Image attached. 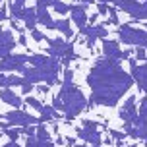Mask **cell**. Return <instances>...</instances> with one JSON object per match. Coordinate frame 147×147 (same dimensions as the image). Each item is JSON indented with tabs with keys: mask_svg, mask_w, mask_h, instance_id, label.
I'll return each mask as SVG.
<instances>
[{
	"mask_svg": "<svg viewBox=\"0 0 147 147\" xmlns=\"http://www.w3.org/2000/svg\"><path fill=\"white\" fill-rule=\"evenodd\" d=\"M85 83L91 89L87 109L91 107L114 109L120 103V99L134 87V78L120 66V60L101 56L95 60Z\"/></svg>",
	"mask_w": 147,
	"mask_h": 147,
	"instance_id": "cell-1",
	"label": "cell"
},
{
	"mask_svg": "<svg viewBox=\"0 0 147 147\" xmlns=\"http://www.w3.org/2000/svg\"><path fill=\"white\" fill-rule=\"evenodd\" d=\"M60 83H62V87L52 97V107L58 112H64L66 120H74V118H78L81 114V110L87 109V97L83 95V91L74 83L72 68L64 70V80Z\"/></svg>",
	"mask_w": 147,
	"mask_h": 147,
	"instance_id": "cell-2",
	"label": "cell"
},
{
	"mask_svg": "<svg viewBox=\"0 0 147 147\" xmlns=\"http://www.w3.org/2000/svg\"><path fill=\"white\" fill-rule=\"evenodd\" d=\"M27 64L29 66L22 72V78L31 85L45 83V85L52 87L60 81L62 62L58 58H52L49 54L37 52V54H27Z\"/></svg>",
	"mask_w": 147,
	"mask_h": 147,
	"instance_id": "cell-3",
	"label": "cell"
},
{
	"mask_svg": "<svg viewBox=\"0 0 147 147\" xmlns=\"http://www.w3.org/2000/svg\"><path fill=\"white\" fill-rule=\"evenodd\" d=\"M124 132L132 140H143L147 141V95L141 97L138 107V118L132 124H124Z\"/></svg>",
	"mask_w": 147,
	"mask_h": 147,
	"instance_id": "cell-4",
	"label": "cell"
},
{
	"mask_svg": "<svg viewBox=\"0 0 147 147\" xmlns=\"http://www.w3.org/2000/svg\"><path fill=\"white\" fill-rule=\"evenodd\" d=\"M116 35L120 39V43L130 45V47H140L143 51L147 49V29L134 27L130 23H120L116 27Z\"/></svg>",
	"mask_w": 147,
	"mask_h": 147,
	"instance_id": "cell-5",
	"label": "cell"
},
{
	"mask_svg": "<svg viewBox=\"0 0 147 147\" xmlns=\"http://www.w3.org/2000/svg\"><path fill=\"white\" fill-rule=\"evenodd\" d=\"M4 120H6L10 126H14V128H23V126H35V124H41V120L35 118L33 114L29 112H25L22 109H14L10 110V112H4L2 114Z\"/></svg>",
	"mask_w": 147,
	"mask_h": 147,
	"instance_id": "cell-6",
	"label": "cell"
},
{
	"mask_svg": "<svg viewBox=\"0 0 147 147\" xmlns=\"http://www.w3.org/2000/svg\"><path fill=\"white\" fill-rule=\"evenodd\" d=\"M114 6L120 10V12H124L128 14L132 20L136 22H141V20H147V0L145 2H132V0H120L116 2Z\"/></svg>",
	"mask_w": 147,
	"mask_h": 147,
	"instance_id": "cell-7",
	"label": "cell"
},
{
	"mask_svg": "<svg viewBox=\"0 0 147 147\" xmlns=\"http://www.w3.org/2000/svg\"><path fill=\"white\" fill-rule=\"evenodd\" d=\"M47 54L52 56V58H58V60H64L66 54L70 52V49H74V43L72 41H66V39H60V37H47Z\"/></svg>",
	"mask_w": 147,
	"mask_h": 147,
	"instance_id": "cell-8",
	"label": "cell"
},
{
	"mask_svg": "<svg viewBox=\"0 0 147 147\" xmlns=\"http://www.w3.org/2000/svg\"><path fill=\"white\" fill-rule=\"evenodd\" d=\"M128 60H130V76L134 78V83L138 85L140 93L147 95V58H145V64H138L134 56Z\"/></svg>",
	"mask_w": 147,
	"mask_h": 147,
	"instance_id": "cell-9",
	"label": "cell"
},
{
	"mask_svg": "<svg viewBox=\"0 0 147 147\" xmlns=\"http://www.w3.org/2000/svg\"><path fill=\"white\" fill-rule=\"evenodd\" d=\"M27 68V54H10L0 60V72H20Z\"/></svg>",
	"mask_w": 147,
	"mask_h": 147,
	"instance_id": "cell-10",
	"label": "cell"
},
{
	"mask_svg": "<svg viewBox=\"0 0 147 147\" xmlns=\"http://www.w3.org/2000/svg\"><path fill=\"white\" fill-rule=\"evenodd\" d=\"M103 56L107 58H114V60H124V58H132L130 51H122L118 41H110V39H103Z\"/></svg>",
	"mask_w": 147,
	"mask_h": 147,
	"instance_id": "cell-11",
	"label": "cell"
},
{
	"mask_svg": "<svg viewBox=\"0 0 147 147\" xmlns=\"http://www.w3.org/2000/svg\"><path fill=\"white\" fill-rule=\"evenodd\" d=\"M70 22H74V25L80 31H83L87 27L89 16H87V6L85 4H70Z\"/></svg>",
	"mask_w": 147,
	"mask_h": 147,
	"instance_id": "cell-12",
	"label": "cell"
},
{
	"mask_svg": "<svg viewBox=\"0 0 147 147\" xmlns=\"http://www.w3.org/2000/svg\"><path fill=\"white\" fill-rule=\"evenodd\" d=\"M80 35H85V47L87 49H93L97 39H107L109 29L105 25H89L83 31H80Z\"/></svg>",
	"mask_w": 147,
	"mask_h": 147,
	"instance_id": "cell-13",
	"label": "cell"
},
{
	"mask_svg": "<svg viewBox=\"0 0 147 147\" xmlns=\"http://www.w3.org/2000/svg\"><path fill=\"white\" fill-rule=\"evenodd\" d=\"M35 14H37V23L39 25H43L45 29H49V31H56V22L52 20L49 8L45 6L41 0L35 2Z\"/></svg>",
	"mask_w": 147,
	"mask_h": 147,
	"instance_id": "cell-14",
	"label": "cell"
},
{
	"mask_svg": "<svg viewBox=\"0 0 147 147\" xmlns=\"http://www.w3.org/2000/svg\"><path fill=\"white\" fill-rule=\"evenodd\" d=\"M16 37H14V31L12 29H2L0 27V60L14 54V49H16Z\"/></svg>",
	"mask_w": 147,
	"mask_h": 147,
	"instance_id": "cell-15",
	"label": "cell"
},
{
	"mask_svg": "<svg viewBox=\"0 0 147 147\" xmlns=\"http://www.w3.org/2000/svg\"><path fill=\"white\" fill-rule=\"evenodd\" d=\"M118 116H120V120H122L124 124H132L134 120L138 118L136 95H132V97H128V99H126V103L120 107V112H118Z\"/></svg>",
	"mask_w": 147,
	"mask_h": 147,
	"instance_id": "cell-16",
	"label": "cell"
},
{
	"mask_svg": "<svg viewBox=\"0 0 147 147\" xmlns=\"http://www.w3.org/2000/svg\"><path fill=\"white\" fill-rule=\"evenodd\" d=\"M76 134H78V138H80L81 141H85V143H89V145H95V147H101V145H103V136H101V132H99V130L78 128V130H76Z\"/></svg>",
	"mask_w": 147,
	"mask_h": 147,
	"instance_id": "cell-17",
	"label": "cell"
},
{
	"mask_svg": "<svg viewBox=\"0 0 147 147\" xmlns=\"http://www.w3.org/2000/svg\"><path fill=\"white\" fill-rule=\"evenodd\" d=\"M0 101L8 107H12V109H20L23 105V99L18 93L12 91V87H6V89H0Z\"/></svg>",
	"mask_w": 147,
	"mask_h": 147,
	"instance_id": "cell-18",
	"label": "cell"
},
{
	"mask_svg": "<svg viewBox=\"0 0 147 147\" xmlns=\"http://www.w3.org/2000/svg\"><path fill=\"white\" fill-rule=\"evenodd\" d=\"M22 22H23V27L29 31H35L37 29V14H35V8H27L25 6V10H23V14H22Z\"/></svg>",
	"mask_w": 147,
	"mask_h": 147,
	"instance_id": "cell-19",
	"label": "cell"
},
{
	"mask_svg": "<svg viewBox=\"0 0 147 147\" xmlns=\"http://www.w3.org/2000/svg\"><path fill=\"white\" fill-rule=\"evenodd\" d=\"M56 118H60V112L52 105H43V109H41V116H39V120H41V124H45V122H51V120H56Z\"/></svg>",
	"mask_w": 147,
	"mask_h": 147,
	"instance_id": "cell-20",
	"label": "cell"
},
{
	"mask_svg": "<svg viewBox=\"0 0 147 147\" xmlns=\"http://www.w3.org/2000/svg\"><path fill=\"white\" fill-rule=\"evenodd\" d=\"M25 147H56L52 143V140H37L33 138H25Z\"/></svg>",
	"mask_w": 147,
	"mask_h": 147,
	"instance_id": "cell-21",
	"label": "cell"
},
{
	"mask_svg": "<svg viewBox=\"0 0 147 147\" xmlns=\"http://www.w3.org/2000/svg\"><path fill=\"white\" fill-rule=\"evenodd\" d=\"M6 81H8V87H22V85H25V83H27L22 76H14V74L6 76Z\"/></svg>",
	"mask_w": 147,
	"mask_h": 147,
	"instance_id": "cell-22",
	"label": "cell"
},
{
	"mask_svg": "<svg viewBox=\"0 0 147 147\" xmlns=\"http://www.w3.org/2000/svg\"><path fill=\"white\" fill-rule=\"evenodd\" d=\"M2 134L8 138V141H18L20 140V128H6V130H2Z\"/></svg>",
	"mask_w": 147,
	"mask_h": 147,
	"instance_id": "cell-23",
	"label": "cell"
},
{
	"mask_svg": "<svg viewBox=\"0 0 147 147\" xmlns=\"http://www.w3.org/2000/svg\"><path fill=\"white\" fill-rule=\"evenodd\" d=\"M81 128L99 130V128H107V122H105V124H101V122H95V120H89V118H85V120H81Z\"/></svg>",
	"mask_w": 147,
	"mask_h": 147,
	"instance_id": "cell-24",
	"label": "cell"
},
{
	"mask_svg": "<svg viewBox=\"0 0 147 147\" xmlns=\"http://www.w3.org/2000/svg\"><path fill=\"white\" fill-rule=\"evenodd\" d=\"M110 136H112V138H114V141H116V147H122V145H124L122 141L128 138V136H126V132H118V130H110Z\"/></svg>",
	"mask_w": 147,
	"mask_h": 147,
	"instance_id": "cell-25",
	"label": "cell"
},
{
	"mask_svg": "<svg viewBox=\"0 0 147 147\" xmlns=\"http://www.w3.org/2000/svg\"><path fill=\"white\" fill-rule=\"evenodd\" d=\"M25 103L29 105L31 109L39 110V112H41V109H43V103H41V101H39V99H35V97H27V99H25Z\"/></svg>",
	"mask_w": 147,
	"mask_h": 147,
	"instance_id": "cell-26",
	"label": "cell"
},
{
	"mask_svg": "<svg viewBox=\"0 0 147 147\" xmlns=\"http://www.w3.org/2000/svg\"><path fill=\"white\" fill-rule=\"evenodd\" d=\"M31 37H33V41H37V43H41V41H47V37H49V35H45L43 31L35 29V31H31Z\"/></svg>",
	"mask_w": 147,
	"mask_h": 147,
	"instance_id": "cell-27",
	"label": "cell"
},
{
	"mask_svg": "<svg viewBox=\"0 0 147 147\" xmlns=\"http://www.w3.org/2000/svg\"><path fill=\"white\" fill-rule=\"evenodd\" d=\"M109 14H110V20L109 22L112 23V25H120V20H118V14H116V10H114V8H109Z\"/></svg>",
	"mask_w": 147,
	"mask_h": 147,
	"instance_id": "cell-28",
	"label": "cell"
},
{
	"mask_svg": "<svg viewBox=\"0 0 147 147\" xmlns=\"http://www.w3.org/2000/svg\"><path fill=\"white\" fill-rule=\"evenodd\" d=\"M97 8H99V12H97L99 16L109 14V6H107V4H103V2H99V4H97Z\"/></svg>",
	"mask_w": 147,
	"mask_h": 147,
	"instance_id": "cell-29",
	"label": "cell"
},
{
	"mask_svg": "<svg viewBox=\"0 0 147 147\" xmlns=\"http://www.w3.org/2000/svg\"><path fill=\"white\" fill-rule=\"evenodd\" d=\"M145 58H147V52L143 51V49L136 51V62H138V60H143V62H145Z\"/></svg>",
	"mask_w": 147,
	"mask_h": 147,
	"instance_id": "cell-30",
	"label": "cell"
},
{
	"mask_svg": "<svg viewBox=\"0 0 147 147\" xmlns=\"http://www.w3.org/2000/svg\"><path fill=\"white\" fill-rule=\"evenodd\" d=\"M33 89H35V85H31V83H25V85H22V93H23V95H29Z\"/></svg>",
	"mask_w": 147,
	"mask_h": 147,
	"instance_id": "cell-31",
	"label": "cell"
},
{
	"mask_svg": "<svg viewBox=\"0 0 147 147\" xmlns=\"http://www.w3.org/2000/svg\"><path fill=\"white\" fill-rule=\"evenodd\" d=\"M35 91L39 95H45V93H49V85H35Z\"/></svg>",
	"mask_w": 147,
	"mask_h": 147,
	"instance_id": "cell-32",
	"label": "cell"
},
{
	"mask_svg": "<svg viewBox=\"0 0 147 147\" xmlns=\"http://www.w3.org/2000/svg\"><path fill=\"white\" fill-rule=\"evenodd\" d=\"M8 87V81H6V76L0 72V89H6Z\"/></svg>",
	"mask_w": 147,
	"mask_h": 147,
	"instance_id": "cell-33",
	"label": "cell"
},
{
	"mask_svg": "<svg viewBox=\"0 0 147 147\" xmlns=\"http://www.w3.org/2000/svg\"><path fill=\"white\" fill-rule=\"evenodd\" d=\"M20 45L27 49V39H25V33H20ZM27 51H29V49H27Z\"/></svg>",
	"mask_w": 147,
	"mask_h": 147,
	"instance_id": "cell-34",
	"label": "cell"
},
{
	"mask_svg": "<svg viewBox=\"0 0 147 147\" xmlns=\"http://www.w3.org/2000/svg\"><path fill=\"white\" fill-rule=\"evenodd\" d=\"M2 147H22V145H20L18 141H8V143H4Z\"/></svg>",
	"mask_w": 147,
	"mask_h": 147,
	"instance_id": "cell-35",
	"label": "cell"
},
{
	"mask_svg": "<svg viewBox=\"0 0 147 147\" xmlns=\"http://www.w3.org/2000/svg\"><path fill=\"white\" fill-rule=\"evenodd\" d=\"M99 20V14H93L91 18H89V25H95V22Z\"/></svg>",
	"mask_w": 147,
	"mask_h": 147,
	"instance_id": "cell-36",
	"label": "cell"
},
{
	"mask_svg": "<svg viewBox=\"0 0 147 147\" xmlns=\"http://www.w3.org/2000/svg\"><path fill=\"white\" fill-rule=\"evenodd\" d=\"M4 20H8V14L6 10H0V22H4Z\"/></svg>",
	"mask_w": 147,
	"mask_h": 147,
	"instance_id": "cell-37",
	"label": "cell"
},
{
	"mask_svg": "<svg viewBox=\"0 0 147 147\" xmlns=\"http://www.w3.org/2000/svg\"><path fill=\"white\" fill-rule=\"evenodd\" d=\"M12 2L18 4V6H22V8H25V2H27V0H12Z\"/></svg>",
	"mask_w": 147,
	"mask_h": 147,
	"instance_id": "cell-38",
	"label": "cell"
},
{
	"mask_svg": "<svg viewBox=\"0 0 147 147\" xmlns=\"http://www.w3.org/2000/svg\"><path fill=\"white\" fill-rule=\"evenodd\" d=\"M66 141H68V145H76V140H74V138H66Z\"/></svg>",
	"mask_w": 147,
	"mask_h": 147,
	"instance_id": "cell-39",
	"label": "cell"
},
{
	"mask_svg": "<svg viewBox=\"0 0 147 147\" xmlns=\"http://www.w3.org/2000/svg\"><path fill=\"white\" fill-rule=\"evenodd\" d=\"M99 2H103V4H105V2H107V0H99Z\"/></svg>",
	"mask_w": 147,
	"mask_h": 147,
	"instance_id": "cell-40",
	"label": "cell"
},
{
	"mask_svg": "<svg viewBox=\"0 0 147 147\" xmlns=\"http://www.w3.org/2000/svg\"><path fill=\"white\" fill-rule=\"evenodd\" d=\"M145 29H147V23H145Z\"/></svg>",
	"mask_w": 147,
	"mask_h": 147,
	"instance_id": "cell-41",
	"label": "cell"
},
{
	"mask_svg": "<svg viewBox=\"0 0 147 147\" xmlns=\"http://www.w3.org/2000/svg\"><path fill=\"white\" fill-rule=\"evenodd\" d=\"M0 118H4V116H0Z\"/></svg>",
	"mask_w": 147,
	"mask_h": 147,
	"instance_id": "cell-42",
	"label": "cell"
},
{
	"mask_svg": "<svg viewBox=\"0 0 147 147\" xmlns=\"http://www.w3.org/2000/svg\"><path fill=\"white\" fill-rule=\"evenodd\" d=\"M0 2H2V0H0Z\"/></svg>",
	"mask_w": 147,
	"mask_h": 147,
	"instance_id": "cell-43",
	"label": "cell"
}]
</instances>
